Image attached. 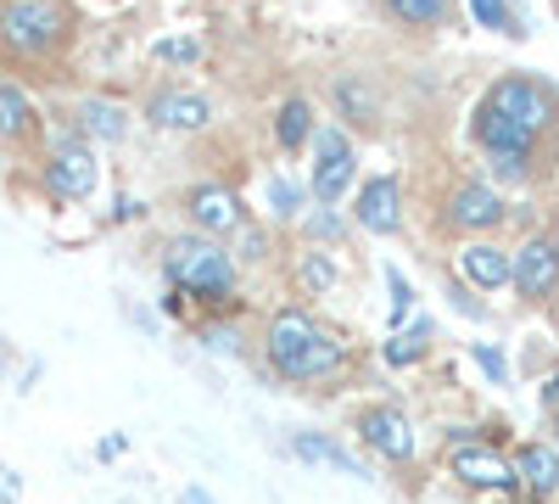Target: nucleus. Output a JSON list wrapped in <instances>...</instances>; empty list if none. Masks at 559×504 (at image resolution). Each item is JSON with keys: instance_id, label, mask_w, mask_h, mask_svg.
I'll list each match as a JSON object with an SVG mask.
<instances>
[{"instance_id": "obj_1", "label": "nucleus", "mask_w": 559, "mask_h": 504, "mask_svg": "<svg viewBox=\"0 0 559 504\" xmlns=\"http://www.w3.org/2000/svg\"><path fill=\"white\" fill-rule=\"evenodd\" d=\"M342 359H347V348L324 331L313 314L280 308L269 319V364H274L280 382H319V376L342 371Z\"/></svg>"}, {"instance_id": "obj_2", "label": "nucleus", "mask_w": 559, "mask_h": 504, "mask_svg": "<svg viewBox=\"0 0 559 504\" xmlns=\"http://www.w3.org/2000/svg\"><path fill=\"white\" fill-rule=\"evenodd\" d=\"M73 34V12L62 0H0V45L17 62L57 57Z\"/></svg>"}, {"instance_id": "obj_3", "label": "nucleus", "mask_w": 559, "mask_h": 504, "mask_svg": "<svg viewBox=\"0 0 559 504\" xmlns=\"http://www.w3.org/2000/svg\"><path fill=\"white\" fill-rule=\"evenodd\" d=\"M168 281L179 292H197L202 303H224L236 292V263H229L224 247H213L207 236H185V242H168Z\"/></svg>"}, {"instance_id": "obj_4", "label": "nucleus", "mask_w": 559, "mask_h": 504, "mask_svg": "<svg viewBox=\"0 0 559 504\" xmlns=\"http://www.w3.org/2000/svg\"><path fill=\"white\" fill-rule=\"evenodd\" d=\"M509 286L521 292V303H548L559 292V242L532 236L515 258H509Z\"/></svg>"}, {"instance_id": "obj_5", "label": "nucleus", "mask_w": 559, "mask_h": 504, "mask_svg": "<svg viewBox=\"0 0 559 504\" xmlns=\"http://www.w3.org/2000/svg\"><path fill=\"white\" fill-rule=\"evenodd\" d=\"M45 186H51V197L62 202H84L90 191H96V152H90L84 141H57L51 146V163H45Z\"/></svg>"}, {"instance_id": "obj_6", "label": "nucleus", "mask_w": 559, "mask_h": 504, "mask_svg": "<svg viewBox=\"0 0 559 504\" xmlns=\"http://www.w3.org/2000/svg\"><path fill=\"white\" fill-rule=\"evenodd\" d=\"M353 174H358V163H353V141L342 129H324L319 134V168H313V197L331 208V202H342V191L353 186Z\"/></svg>"}, {"instance_id": "obj_7", "label": "nucleus", "mask_w": 559, "mask_h": 504, "mask_svg": "<svg viewBox=\"0 0 559 504\" xmlns=\"http://www.w3.org/2000/svg\"><path fill=\"white\" fill-rule=\"evenodd\" d=\"M487 102H492L498 113H509L515 124H526L532 134H543V129L554 124V102L543 96L532 79H498V84L487 90Z\"/></svg>"}, {"instance_id": "obj_8", "label": "nucleus", "mask_w": 559, "mask_h": 504, "mask_svg": "<svg viewBox=\"0 0 559 504\" xmlns=\"http://www.w3.org/2000/svg\"><path fill=\"white\" fill-rule=\"evenodd\" d=\"M358 437L369 454H386V460H414V426L397 415V409L376 403V409H364L358 415Z\"/></svg>"}, {"instance_id": "obj_9", "label": "nucleus", "mask_w": 559, "mask_h": 504, "mask_svg": "<svg viewBox=\"0 0 559 504\" xmlns=\"http://www.w3.org/2000/svg\"><path fill=\"white\" fill-rule=\"evenodd\" d=\"M448 466H453L459 482H471V488H509V482H515V466L498 460L487 443H464V448H453V460H448Z\"/></svg>"}, {"instance_id": "obj_10", "label": "nucleus", "mask_w": 559, "mask_h": 504, "mask_svg": "<svg viewBox=\"0 0 559 504\" xmlns=\"http://www.w3.org/2000/svg\"><path fill=\"white\" fill-rule=\"evenodd\" d=\"M471 129H476V146H487V152H532V141H537L526 124H515L509 113H498L492 102L476 107V124H471Z\"/></svg>"}, {"instance_id": "obj_11", "label": "nucleus", "mask_w": 559, "mask_h": 504, "mask_svg": "<svg viewBox=\"0 0 559 504\" xmlns=\"http://www.w3.org/2000/svg\"><path fill=\"white\" fill-rule=\"evenodd\" d=\"M503 197L492 191V186H459L453 191V208H448V219L459 224V231H492V224H503Z\"/></svg>"}, {"instance_id": "obj_12", "label": "nucleus", "mask_w": 559, "mask_h": 504, "mask_svg": "<svg viewBox=\"0 0 559 504\" xmlns=\"http://www.w3.org/2000/svg\"><path fill=\"white\" fill-rule=\"evenodd\" d=\"M207 118H213V102L197 96V90H163V96L152 102L157 129H207Z\"/></svg>"}, {"instance_id": "obj_13", "label": "nucleus", "mask_w": 559, "mask_h": 504, "mask_svg": "<svg viewBox=\"0 0 559 504\" xmlns=\"http://www.w3.org/2000/svg\"><path fill=\"white\" fill-rule=\"evenodd\" d=\"M397 179L381 174V179H369V186L358 191V224L364 231H376V236H392L397 231Z\"/></svg>"}, {"instance_id": "obj_14", "label": "nucleus", "mask_w": 559, "mask_h": 504, "mask_svg": "<svg viewBox=\"0 0 559 504\" xmlns=\"http://www.w3.org/2000/svg\"><path fill=\"white\" fill-rule=\"evenodd\" d=\"M459 274L476 292H498V286H509V253L492 247V242H471V247L459 253Z\"/></svg>"}, {"instance_id": "obj_15", "label": "nucleus", "mask_w": 559, "mask_h": 504, "mask_svg": "<svg viewBox=\"0 0 559 504\" xmlns=\"http://www.w3.org/2000/svg\"><path fill=\"white\" fill-rule=\"evenodd\" d=\"M191 219L202 224V236L241 231V202L229 197L224 186H202V191H191Z\"/></svg>"}, {"instance_id": "obj_16", "label": "nucleus", "mask_w": 559, "mask_h": 504, "mask_svg": "<svg viewBox=\"0 0 559 504\" xmlns=\"http://www.w3.org/2000/svg\"><path fill=\"white\" fill-rule=\"evenodd\" d=\"M431 342H437V326H431V319H414L408 331H392V337H386L381 359L392 364V371H408V364H419V359L431 353Z\"/></svg>"}, {"instance_id": "obj_17", "label": "nucleus", "mask_w": 559, "mask_h": 504, "mask_svg": "<svg viewBox=\"0 0 559 504\" xmlns=\"http://www.w3.org/2000/svg\"><path fill=\"white\" fill-rule=\"evenodd\" d=\"M79 129L96 134V141H123V134H129V113L118 102L90 96V102H79Z\"/></svg>"}, {"instance_id": "obj_18", "label": "nucleus", "mask_w": 559, "mask_h": 504, "mask_svg": "<svg viewBox=\"0 0 559 504\" xmlns=\"http://www.w3.org/2000/svg\"><path fill=\"white\" fill-rule=\"evenodd\" d=\"M515 477H521L532 493H559V454H554L548 443H526Z\"/></svg>"}, {"instance_id": "obj_19", "label": "nucleus", "mask_w": 559, "mask_h": 504, "mask_svg": "<svg viewBox=\"0 0 559 504\" xmlns=\"http://www.w3.org/2000/svg\"><path fill=\"white\" fill-rule=\"evenodd\" d=\"M297 460H313V466H336V471H347V477H369L353 454L342 448V443H331L324 432H302L297 437Z\"/></svg>"}, {"instance_id": "obj_20", "label": "nucleus", "mask_w": 559, "mask_h": 504, "mask_svg": "<svg viewBox=\"0 0 559 504\" xmlns=\"http://www.w3.org/2000/svg\"><path fill=\"white\" fill-rule=\"evenodd\" d=\"M274 141L286 146V152H302V146L313 141V107H308L302 96H292L286 107H280V118H274Z\"/></svg>"}, {"instance_id": "obj_21", "label": "nucleus", "mask_w": 559, "mask_h": 504, "mask_svg": "<svg viewBox=\"0 0 559 504\" xmlns=\"http://www.w3.org/2000/svg\"><path fill=\"white\" fill-rule=\"evenodd\" d=\"M34 129V107H28V96L17 84H7L0 79V141H17V134H28Z\"/></svg>"}, {"instance_id": "obj_22", "label": "nucleus", "mask_w": 559, "mask_h": 504, "mask_svg": "<svg viewBox=\"0 0 559 504\" xmlns=\"http://www.w3.org/2000/svg\"><path fill=\"white\" fill-rule=\"evenodd\" d=\"M336 107L353 124H376V90H369L364 79H336Z\"/></svg>"}, {"instance_id": "obj_23", "label": "nucleus", "mask_w": 559, "mask_h": 504, "mask_svg": "<svg viewBox=\"0 0 559 504\" xmlns=\"http://www.w3.org/2000/svg\"><path fill=\"white\" fill-rule=\"evenodd\" d=\"M386 7H392V17L408 23V28H437V23L448 17L453 0H386Z\"/></svg>"}, {"instance_id": "obj_24", "label": "nucleus", "mask_w": 559, "mask_h": 504, "mask_svg": "<svg viewBox=\"0 0 559 504\" xmlns=\"http://www.w3.org/2000/svg\"><path fill=\"white\" fill-rule=\"evenodd\" d=\"M297 286H302L308 297L331 292V286H336V258H331V253H308V258L297 263Z\"/></svg>"}, {"instance_id": "obj_25", "label": "nucleus", "mask_w": 559, "mask_h": 504, "mask_svg": "<svg viewBox=\"0 0 559 504\" xmlns=\"http://www.w3.org/2000/svg\"><path fill=\"white\" fill-rule=\"evenodd\" d=\"M471 17L481 23V28H498V34H526V23L515 17V12H509V0H471Z\"/></svg>"}, {"instance_id": "obj_26", "label": "nucleus", "mask_w": 559, "mask_h": 504, "mask_svg": "<svg viewBox=\"0 0 559 504\" xmlns=\"http://www.w3.org/2000/svg\"><path fill=\"white\" fill-rule=\"evenodd\" d=\"M526 174H532V152H492V179H503V186H521Z\"/></svg>"}, {"instance_id": "obj_27", "label": "nucleus", "mask_w": 559, "mask_h": 504, "mask_svg": "<svg viewBox=\"0 0 559 504\" xmlns=\"http://www.w3.org/2000/svg\"><path fill=\"white\" fill-rule=\"evenodd\" d=\"M269 202H274V213H280V219H297V208L308 202V191H302V186H292V179H269Z\"/></svg>"}, {"instance_id": "obj_28", "label": "nucleus", "mask_w": 559, "mask_h": 504, "mask_svg": "<svg viewBox=\"0 0 559 504\" xmlns=\"http://www.w3.org/2000/svg\"><path fill=\"white\" fill-rule=\"evenodd\" d=\"M197 57H202L197 39H163V45H157V62H174V68H191Z\"/></svg>"}, {"instance_id": "obj_29", "label": "nucleus", "mask_w": 559, "mask_h": 504, "mask_svg": "<svg viewBox=\"0 0 559 504\" xmlns=\"http://www.w3.org/2000/svg\"><path fill=\"white\" fill-rule=\"evenodd\" d=\"M308 236H324V242H342V236H347V224H342L336 213H313V219H308Z\"/></svg>"}, {"instance_id": "obj_30", "label": "nucleus", "mask_w": 559, "mask_h": 504, "mask_svg": "<svg viewBox=\"0 0 559 504\" xmlns=\"http://www.w3.org/2000/svg\"><path fill=\"white\" fill-rule=\"evenodd\" d=\"M408 308H414V292H408L403 274H392V319H403Z\"/></svg>"}, {"instance_id": "obj_31", "label": "nucleus", "mask_w": 559, "mask_h": 504, "mask_svg": "<svg viewBox=\"0 0 559 504\" xmlns=\"http://www.w3.org/2000/svg\"><path fill=\"white\" fill-rule=\"evenodd\" d=\"M476 364H481V371H487L492 382H503V359H498L492 348H476Z\"/></svg>"}, {"instance_id": "obj_32", "label": "nucleus", "mask_w": 559, "mask_h": 504, "mask_svg": "<svg viewBox=\"0 0 559 504\" xmlns=\"http://www.w3.org/2000/svg\"><path fill=\"white\" fill-rule=\"evenodd\" d=\"M263 247H269L263 231H247V236H241V258H263Z\"/></svg>"}, {"instance_id": "obj_33", "label": "nucleus", "mask_w": 559, "mask_h": 504, "mask_svg": "<svg viewBox=\"0 0 559 504\" xmlns=\"http://www.w3.org/2000/svg\"><path fill=\"white\" fill-rule=\"evenodd\" d=\"M543 403H548V415H554V409H559V371L548 376V387H543Z\"/></svg>"}, {"instance_id": "obj_34", "label": "nucleus", "mask_w": 559, "mask_h": 504, "mask_svg": "<svg viewBox=\"0 0 559 504\" xmlns=\"http://www.w3.org/2000/svg\"><path fill=\"white\" fill-rule=\"evenodd\" d=\"M185 504H213V499H207L202 488H191V493H185Z\"/></svg>"}, {"instance_id": "obj_35", "label": "nucleus", "mask_w": 559, "mask_h": 504, "mask_svg": "<svg viewBox=\"0 0 559 504\" xmlns=\"http://www.w3.org/2000/svg\"><path fill=\"white\" fill-rule=\"evenodd\" d=\"M554 432H559V409H554Z\"/></svg>"}]
</instances>
